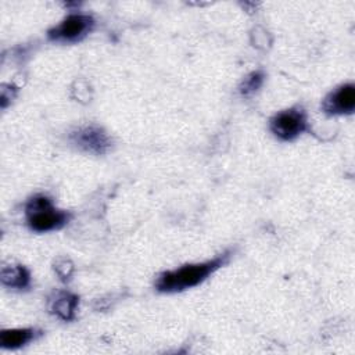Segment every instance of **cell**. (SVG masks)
Here are the masks:
<instances>
[{
	"label": "cell",
	"instance_id": "1",
	"mask_svg": "<svg viewBox=\"0 0 355 355\" xmlns=\"http://www.w3.org/2000/svg\"><path fill=\"white\" fill-rule=\"evenodd\" d=\"M229 259V252H223L214 259L183 265L173 270L161 273L155 280V288L161 293H178L202 283L209 275L223 266Z\"/></svg>",
	"mask_w": 355,
	"mask_h": 355
},
{
	"label": "cell",
	"instance_id": "2",
	"mask_svg": "<svg viewBox=\"0 0 355 355\" xmlns=\"http://www.w3.org/2000/svg\"><path fill=\"white\" fill-rule=\"evenodd\" d=\"M25 211L29 227L40 233L60 229L68 220V214L55 209L46 196L32 197L28 201Z\"/></svg>",
	"mask_w": 355,
	"mask_h": 355
},
{
	"label": "cell",
	"instance_id": "3",
	"mask_svg": "<svg viewBox=\"0 0 355 355\" xmlns=\"http://www.w3.org/2000/svg\"><path fill=\"white\" fill-rule=\"evenodd\" d=\"M306 114L301 107H293L277 112L270 119V130L280 140L290 141L306 130Z\"/></svg>",
	"mask_w": 355,
	"mask_h": 355
},
{
	"label": "cell",
	"instance_id": "4",
	"mask_svg": "<svg viewBox=\"0 0 355 355\" xmlns=\"http://www.w3.org/2000/svg\"><path fill=\"white\" fill-rule=\"evenodd\" d=\"M93 26V18L85 14H69L55 28L49 31V37L54 42L73 43L83 39Z\"/></svg>",
	"mask_w": 355,
	"mask_h": 355
},
{
	"label": "cell",
	"instance_id": "5",
	"mask_svg": "<svg viewBox=\"0 0 355 355\" xmlns=\"http://www.w3.org/2000/svg\"><path fill=\"white\" fill-rule=\"evenodd\" d=\"M69 139L72 144L80 148L82 151L96 154V155H101L107 153L112 144V140L110 139V136L96 125L80 126L75 129L69 135Z\"/></svg>",
	"mask_w": 355,
	"mask_h": 355
},
{
	"label": "cell",
	"instance_id": "6",
	"mask_svg": "<svg viewBox=\"0 0 355 355\" xmlns=\"http://www.w3.org/2000/svg\"><path fill=\"white\" fill-rule=\"evenodd\" d=\"M322 108L330 115L351 114L355 108V86L352 83L338 86L324 98Z\"/></svg>",
	"mask_w": 355,
	"mask_h": 355
},
{
	"label": "cell",
	"instance_id": "7",
	"mask_svg": "<svg viewBox=\"0 0 355 355\" xmlns=\"http://www.w3.org/2000/svg\"><path fill=\"white\" fill-rule=\"evenodd\" d=\"M78 305V297L71 293H58L50 300V312L57 315L62 320H72L75 318V309Z\"/></svg>",
	"mask_w": 355,
	"mask_h": 355
},
{
	"label": "cell",
	"instance_id": "8",
	"mask_svg": "<svg viewBox=\"0 0 355 355\" xmlns=\"http://www.w3.org/2000/svg\"><path fill=\"white\" fill-rule=\"evenodd\" d=\"M39 331L35 329H8L0 333V345L6 349H15L32 341Z\"/></svg>",
	"mask_w": 355,
	"mask_h": 355
},
{
	"label": "cell",
	"instance_id": "9",
	"mask_svg": "<svg viewBox=\"0 0 355 355\" xmlns=\"http://www.w3.org/2000/svg\"><path fill=\"white\" fill-rule=\"evenodd\" d=\"M0 277H1V283L4 286L11 287V288H18V290L26 288L31 282L29 272L21 265L4 266L1 269Z\"/></svg>",
	"mask_w": 355,
	"mask_h": 355
},
{
	"label": "cell",
	"instance_id": "10",
	"mask_svg": "<svg viewBox=\"0 0 355 355\" xmlns=\"http://www.w3.org/2000/svg\"><path fill=\"white\" fill-rule=\"evenodd\" d=\"M263 78H265V75H263L262 71H254V72L248 73V75L243 79V82H241V85H240V93H241V96H245V97L252 96V94L262 86Z\"/></svg>",
	"mask_w": 355,
	"mask_h": 355
},
{
	"label": "cell",
	"instance_id": "11",
	"mask_svg": "<svg viewBox=\"0 0 355 355\" xmlns=\"http://www.w3.org/2000/svg\"><path fill=\"white\" fill-rule=\"evenodd\" d=\"M54 269H55V272L58 273V276L61 277V280H68L69 279V276L72 275V272H73V266H72V263L68 261V259H58L57 262H55V265H54Z\"/></svg>",
	"mask_w": 355,
	"mask_h": 355
}]
</instances>
